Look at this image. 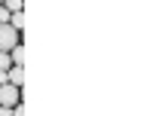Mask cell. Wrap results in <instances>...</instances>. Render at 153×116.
Masks as SVG:
<instances>
[{
	"mask_svg": "<svg viewBox=\"0 0 153 116\" xmlns=\"http://www.w3.org/2000/svg\"><path fill=\"white\" fill-rule=\"evenodd\" d=\"M9 58H12V67H25V46H12L9 49Z\"/></svg>",
	"mask_w": 153,
	"mask_h": 116,
	"instance_id": "277c9868",
	"label": "cell"
},
{
	"mask_svg": "<svg viewBox=\"0 0 153 116\" xmlns=\"http://www.w3.org/2000/svg\"><path fill=\"white\" fill-rule=\"evenodd\" d=\"M9 16H12V12H9V9H3V6H0V24H9Z\"/></svg>",
	"mask_w": 153,
	"mask_h": 116,
	"instance_id": "ba28073f",
	"label": "cell"
},
{
	"mask_svg": "<svg viewBox=\"0 0 153 116\" xmlns=\"http://www.w3.org/2000/svg\"><path fill=\"white\" fill-rule=\"evenodd\" d=\"M6 80H9V86L22 89V83H25V67H9V70H6Z\"/></svg>",
	"mask_w": 153,
	"mask_h": 116,
	"instance_id": "3957f363",
	"label": "cell"
},
{
	"mask_svg": "<svg viewBox=\"0 0 153 116\" xmlns=\"http://www.w3.org/2000/svg\"><path fill=\"white\" fill-rule=\"evenodd\" d=\"M12 46H19V31H12L9 24H0V52H9Z\"/></svg>",
	"mask_w": 153,
	"mask_h": 116,
	"instance_id": "7a4b0ae2",
	"label": "cell"
},
{
	"mask_svg": "<svg viewBox=\"0 0 153 116\" xmlns=\"http://www.w3.org/2000/svg\"><path fill=\"white\" fill-rule=\"evenodd\" d=\"M0 116H12V107H0Z\"/></svg>",
	"mask_w": 153,
	"mask_h": 116,
	"instance_id": "30bf717a",
	"label": "cell"
},
{
	"mask_svg": "<svg viewBox=\"0 0 153 116\" xmlns=\"http://www.w3.org/2000/svg\"><path fill=\"white\" fill-rule=\"evenodd\" d=\"M9 28L12 31H22L25 28V12H12V16H9Z\"/></svg>",
	"mask_w": 153,
	"mask_h": 116,
	"instance_id": "5b68a950",
	"label": "cell"
},
{
	"mask_svg": "<svg viewBox=\"0 0 153 116\" xmlns=\"http://www.w3.org/2000/svg\"><path fill=\"white\" fill-rule=\"evenodd\" d=\"M16 104H22V89L3 83L0 86V107H16Z\"/></svg>",
	"mask_w": 153,
	"mask_h": 116,
	"instance_id": "6da1fadb",
	"label": "cell"
},
{
	"mask_svg": "<svg viewBox=\"0 0 153 116\" xmlns=\"http://www.w3.org/2000/svg\"><path fill=\"white\" fill-rule=\"evenodd\" d=\"M0 6H3V0H0Z\"/></svg>",
	"mask_w": 153,
	"mask_h": 116,
	"instance_id": "8fae6325",
	"label": "cell"
},
{
	"mask_svg": "<svg viewBox=\"0 0 153 116\" xmlns=\"http://www.w3.org/2000/svg\"><path fill=\"white\" fill-rule=\"evenodd\" d=\"M12 67V58H9V52H0V70H9Z\"/></svg>",
	"mask_w": 153,
	"mask_h": 116,
	"instance_id": "52a82bcc",
	"label": "cell"
},
{
	"mask_svg": "<svg viewBox=\"0 0 153 116\" xmlns=\"http://www.w3.org/2000/svg\"><path fill=\"white\" fill-rule=\"evenodd\" d=\"M12 116H25V107H22V104H16V107H12Z\"/></svg>",
	"mask_w": 153,
	"mask_h": 116,
	"instance_id": "9c48e42d",
	"label": "cell"
},
{
	"mask_svg": "<svg viewBox=\"0 0 153 116\" xmlns=\"http://www.w3.org/2000/svg\"><path fill=\"white\" fill-rule=\"evenodd\" d=\"M3 9H9V12H22V0H3Z\"/></svg>",
	"mask_w": 153,
	"mask_h": 116,
	"instance_id": "8992f818",
	"label": "cell"
}]
</instances>
